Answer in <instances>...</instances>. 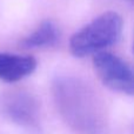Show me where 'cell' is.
<instances>
[{"mask_svg": "<svg viewBox=\"0 0 134 134\" xmlns=\"http://www.w3.org/2000/svg\"><path fill=\"white\" fill-rule=\"evenodd\" d=\"M95 72L107 87L127 95L134 93V76L132 67L124 59L111 52L101 51L93 57Z\"/></svg>", "mask_w": 134, "mask_h": 134, "instance_id": "cell-3", "label": "cell"}, {"mask_svg": "<svg viewBox=\"0 0 134 134\" xmlns=\"http://www.w3.org/2000/svg\"><path fill=\"white\" fill-rule=\"evenodd\" d=\"M37 68V60L31 55L0 53V79L15 82L28 76Z\"/></svg>", "mask_w": 134, "mask_h": 134, "instance_id": "cell-5", "label": "cell"}, {"mask_svg": "<svg viewBox=\"0 0 134 134\" xmlns=\"http://www.w3.org/2000/svg\"><path fill=\"white\" fill-rule=\"evenodd\" d=\"M122 27V19L118 13H102L71 38L69 49L78 58L101 52L118 41Z\"/></svg>", "mask_w": 134, "mask_h": 134, "instance_id": "cell-2", "label": "cell"}, {"mask_svg": "<svg viewBox=\"0 0 134 134\" xmlns=\"http://www.w3.org/2000/svg\"><path fill=\"white\" fill-rule=\"evenodd\" d=\"M53 94L59 112L69 126L83 133H93L100 127L101 115L97 97L79 79H57Z\"/></svg>", "mask_w": 134, "mask_h": 134, "instance_id": "cell-1", "label": "cell"}, {"mask_svg": "<svg viewBox=\"0 0 134 134\" xmlns=\"http://www.w3.org/2000/svg\"><path fill=\"white\" fill-rule=\"evenodd\" d=\"M6 115L18 125L33 126L38 119V104L28 93L18 92L6 98L4 102Z\"/></svg>", "mask_w": 134, "mask_h": 134, "instance_id": "cell-4", "label": "cell"}, {"mask_svg": "<svg viewBox=\"0 0 134 134\" xmlns=\"http://www.w3.org/2000/svg\"><path fill=\"white\" fill-rule=\"evenodd\" d=\"M60 37V31L52 20L42 21L30 35L21 41L24 48H44L53 46Z\"/></svg>", "mask_w": 134, "mask_h": 134, "instance_id": "cell-6", "label": "cell"}]
</instances>
